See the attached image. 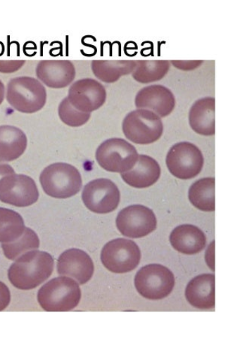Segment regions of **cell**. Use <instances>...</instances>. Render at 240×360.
<instances>
[{
  "label": "cell",
  "mask_w": 240,
  "mask_h": 360,
  "mask_svg": "<svg viewBox=\"0 0 240 360\" xmlns=\"http://www.w3.org/2000/svg\"><path fill=\"white\" fill-rule=\"evenodd\" d=\"M8 269L12 285L19 290L35 289L51 276L54 261L51 255L32 250L20 256Z\"/></svg>",
  "instance_id": "obj_1"
},
{
  "label": "cell",
  "mask_w": 240,
  "mask_h": 360,
  "mask_svg": "<svg viewBox=\"0 0 240 360\" xmlns=\"http://www.w3.org/2000/svg\"><path fill=\"white\" fill-rule=\"evenodd\" d=\"M82 292L78 282L68 277L53 278L38 292L40 307L46 311H70L78 307Z\"/></svg>",
  "instance_id": "obj_2"
},
{
  "label": "cell",
  "mask_w": 240,
  "mask_h": 360,
  "mask_svg": "<svg viewBox=\"0 0 240 360\" xmlns=\"http://www.w3.org/2000/svg\"><path fill=\"white\" fill-rule=\"evenodd\" d=\"M6 99L15 110L25 114H34L45 106L47 92L45 86L38 79L20 76L8 83Z\"/></svg>",
  "instance_id": "obj_3"
},
{
  "label": "cell",
  "mask_w": 240,
  "mask_h": 360,
  "mask_svg": "<svg viewBox=\"0 0 240 360\" xmlns=\"http://www.w3.org/2000/svg\"><path fill=\"white\" fill-rule=\"evenodd\" d=\"M40 183L45 193L56 199H68L77 194L82 187L80 171L65 162L53 163L42 172Z\"/></svg>",
  "instance_id": "obj_4"
},
{
  "label": "cell",
  "mask_w": 240,
  "mask_h": 360,
  "mask_svg": "<svg viewBox=\"0 0 240 360\" xmlns=\"http://www.w3.org/2000/svg\"><path fill=\"white\" fill-rule=\"evenodd\" d=\"M122 129L125 137L132 143L150 145L160 139L163 125L156 113L147 109H137L125 117Z\"/></svg>",
  "instance_id": "obj_5"
},
{
  "label": "cell",
  "mask_w": 240,
  "mask_h": 360,
  "mask_svg": "<svg viewBox=\"0 0 240 360\" xmlns=\"http://www.w3.org/2000/svg\"><path fill=\"white\" fill-rule=\"evenodd\" d=\"M139 158L136 148L123 139H109L98 147L96 160L108 172L125 173L132 169Z\"/></svg>",
  "instance_id": "obj_6"
},
{
  "label": "cell",
  "mask_w": 240,
  "mask_h": 360,
  "mask_svg": "<svg viewBox=\"0 0 240 360\" xmlns=\"http://www.w3.org/2000/svg\"><path fill=\"white\" fill-rule=\"evenodd\" d=\"M134 283L141 297L151 300H159L170 295L175 286V277L168 268L159 264H151L139 269Z\"/></svg>",
  "instance_id": "obj_7"
},
{
  "label": "cell",
  "mask_w": 240,
  "mask_h": 360,
  "mask_svg": "<svg viewBox=\"0 0 240 360\" xmlns=\"http://www.w3.org/2000/svg\"><path fill=\"white\" fill-rule=\"evenodd\" d=\"M166 162L173 176L188 180L198 176L204 165V158L198 147L182 141L170 149Z\"/></svg>",
  "instance_id": "obj_8"
},
{
  "label": "cell",
  "mask_w": 240,
  "mask_h": 360,
  "mask_svg": "<svg viewBox=\"0 0 240 360\" xmlns=\"http://www.w3.org/2000/svg\"><path fill=\"white\" fill-rule=\"evenodd\" d=\"M141 252L138 245L131 240L117 238L103 248L101 261L103 266L114 274H127L139 264Z\"/></svg>",
  "instance_id": "obj_9"
},
{
  "label": "cell",
  "mask_w": 240,
  "mask_h": 360,
  "mask_svg": "<svg viewBox=\"0 0 240 360\" xmlns=\"http://www.w3.org/2000/svg\"><path fill=\"white\" fill-rule=\"evenodd\" d=\"M116 226L123 236L139 238L156 230L157 218L148 207L134 205L127 207L118 213Z\"/></svg>",
  "instance_id": "obj_10"
},
{
  "label": "cell",
  "mask_w": 240,
  "mask_h": 360,
  "mask_svg": "<svg viewBox=\"0 0 240 360\" xmlns=\"http://www.w3.org/2000/svg\"><path fill=\"white\" fill-rule=\"evenodd\" d=\"M121 200L116 184L107 179L94 180L85 185L82 200L90 211L96 214H108L115 211Z\"/></svg>",
  "instance_id": "obj_11"
},
{
  "label": "cell",
  "mask_w": 240,
  "mask_h": 360,
  "mask_svg": "<svg viewBox=\"0 0 240 360\" xmlns=\"http://www.w3.org/2000/svg\"><path fill=\"white\" fill-rule=\"evenodd\" d=\"M37 184L25 174H10L0 180V201L16 207H27L38 201Z\"/></svg>",
  "instance_id": "obj_12"
},
{
  "label": "cell",
  "mask_w": 240,
  "mask_h": 360,
  "mask_svg": "<svg viewBox=\"0 0 240 360\" xmlns=\"http://www.w3.org/2000/svg\"><path fill=\"white\" fill-rule=\"evenodd\" d=\"M68 98L79 111L91 113L104 105L106 91L101 82L93 79H83L71 84Z\"/></svg>",
  "instance_id": "obj_13"
},
{
  "label": "cell",
  "mask_w": 240,
  "mask_h": 360,
  "mask_svg": "<svg viewBox=\"0 0 240 360\" xmlns=\"http://www.w3.org/2000/svg\"><path fill=\"white\" fill-rule=\"evenodd\" d=\"M94 271L92 259L80 249L72 248L65 250L58 261V274L71 277L81 285L91 279Z\"/></svg>",
  "instance_id": "obj_14"
},
{
  "label": "cell",
  "mask_w": 240,
  "mask_h": 360,
  "mask_svg": "<svg viewBox=\"0 0 240 360\" xmlns=\"http://www.w3.org/2000/svg\"><path fill=\"white\" fill-rule=\"evenodd\" d=\"M135 104L138 109H147L160 117H165L174 110L176 99L168 87L154 84L145 86L138 92Z\"/></svg>",
  "instance_id": "obj_15"
},
{
  "label": "cell",
  "mask_w": 240,
  "mask_h": 360,
  "mask_svg": "<svg viewBox=\"0 0 240 360\" xmlns=\"http://www.w3.org/2000/svg\"><path fill=\"white\" fill-rule=\"evenodd\" d=\"M38 80L53 89H64L75 78L74 64L68 60H44L37 67Z\"/></svg>",
  "instance_id": "obj_16"
},
{
  "label": "cell",
  "mask_w": 240,
  "mask_h": 360,
  "mask_svg": "<svg viewBox=\"0 0 240 360\" xmlns=\"http://www.w3.org/2000/svg\"><path fill=\"white\" fill-rule=\"evenodd\" d=\"M185 297L193 307L210 309L215 304V278L203 274L192 279L185 289Z\"/></svg>",
  "instance_id": "obj_17"
},
{
  "label": "cell",
  "mask_w": 240,
  "mask_h": 360,
  "mask_svg": "<svg viewBox=\"0 0 240 360\" xmlns=\"http://www.w3.org/2000/svg\"><path fill=\"white\" fill-rule=\"evenodd\" d=\"M160 176L158 162L148 155H139L135 166L122 173V178L130 186L135 188H146L152 186Z\"/></svg>",
  "instance_id": "obj_18"
},
{
  "label": "cell",
  "mask_w": 240,
  "mask_h": 360,
  "mask_svg": "<svg viewBox=\"0 0 240 360\" xmlns=\"http://www.w3.org/2000/svg\"><path fill=\"white\" fill-rule=\"evenodd\" d=\"M170 241L178 252L193 255L201 252L205 248L206 237L198 227L184 224L174 229L170 234Z\"/></svg>",
  "instance_id": "obj_19"
},
{
  "label": "cell",
  "mask_w": 240,
  "mask_h": 360,
  "mask_svg": "<svg viewBox=\"0 0 240 360\" xmlns=\"http://www.w3.org/2000/svg\"><path fill=\"white\" fill-rule=\"evenodd\" d=\"M215 99L205 97L192 105L189 112V124L195 133L210 136L215 134Z\"/></svg>",
  "instance_id": "obj_20"
},
{
  "label": "cell",
  "mask_w": 240,
  "mask_h": 360,
  "mask_svg": "<svg viewBox=\"0 0 240 360\" xmlns=\"http://www.w3.org/2000/svg\"><path fill=\"white\" fill-rule=\"evenodd\" d=\"M27 147V138L23 131L13 126H0V162L18 159Z\"/></svg>",
  "instance_id": "obj_21"
},
{
  "label": "cell",
  "mask_w": 240,
  "mask_h": 360,
  "mask_svg": "<svg viewBox=\"0 0 240 360\" xmlns=\"http://www.w3.org/2000/svg\"><path fill=\"white\" fill-rule=\"evenodd\" d=\"M137 65V60H94L91 69L96 79L103 82L115 83L122 76L132 74Z\"/></svg>",
  "instance_id": "obj_22"
},
{
  "label": "cell",
  "mask_w": 240,
  "mask_h": 360,
  "mask_svg": "<svg viewBox=\"0 0 240 360\" xmlns=\"http://www.w3.org/2000/svg\"><path fill=\"white\" fill-rule=\"evenodd\" d=\"M214 178L202 179L192 184L189 193L191 204L203 212H214L215 210Z\"/></svg>",
  "instance_id": "obj_23"
},
{
  "label": "cell",
  "mask_w": 240,
  "mask_h": 360,
  "mask_svg": "<svg viewBox=\"0 0 240 360\" xmlns=\"http://www.w3.org/2000/svg\"><path fill=\"white\" fill-rule=\"evenodd\" d=\"M23 218L18 212L0 208V243H10L15 241L25 230Z\"/></svg>",
  "instance_id": "obj_24"
},
{
  "label": "cell",
  "mask_w": 240,
  "mask_h": 360,
  "mask_svg": "<svg viewBox=\"0 0 240 360\" xmlns=\"http://www.w3.org/2000/svg\"><path fill=\"white\" fill-rule=\"evenodd\" d=\"M137 65L132 73L135 81L150 84L165 78L170 70L168 60H137Z\"/></svg>",
  "instance_id": "obj_25"
},
{
  "label": "cell",
  "mask_w": 240,
  "mask_h": 360,
  "mask_svg": "<svg viewBox=\"0 0 240 360\" xmlns=\"http://www.w3.org/2000/svg\"><path fill=\"white\" fill-rule=\"evenodd\" d=\"M39 238L30 228H25L23 235L15 241L3 243L2 248L5 256L11 260H15L22 255L39 248Z\"/></svg>",
  "instance_id": "obj_26"
},
{
  "label": "cell",
  "mask_w": 240,
  "mask_h": 360,
  "mask_svg": "<svg viewBox=\"0 0 240 360\" xmlns=\"http://www.w3.org/2000/svg\"><path fill=\"white\" fill-rule=\"evenodd\" d=\"M58 114L62 122L72 127H82L91 118V113L79 111L71 105L68 97L60 103Z\"/></svg>",
  "instance_id": "obj_27"
},
{
  "label": "cell",
  "mask_w": 240,
  "mask_h": 360,
  "mask_svg": "<svg viewBox=\"0 0 240 360\" xmlns=\"http://www.w3.org/2000/svg\"><path fill=\"white\" fill-rule=\"evenodd\" d=\"M25 63L26 61L23 60H0V72L13 73L23 68Z\"/></svg>",
  "instance_id": "obj_28"
},
{
  "label": "cell",
  "mask_w": 240,
  "mask_h": 360,
  "mask_svg": "<svg viewBox=\"0 0 240 360\" xmlns=\"http://www.w3.org/2000/svg\"><path fill=\"white\" fill-rule=\"evenodd\" d=\"M203 60H172L174 68L183 71H191L201 67Z\"/></svg>",
  "instance_id": "obj_29"
},
{
  "label": "cell",
  "mask_w": 240,
  "mask_h": 360,
  "mask_svg": "<svg viewBox=\"0 0 240 360\" xmlns=\"http://www.w3.org/2000/svg\"><path fill=\"white\" fill-rule=\"evenodd\" d=\"M11 301V293L4 283L0 281V311H4Z\"/></svg>",
  "instance_id": "obj_30"
},
{
  "label": "cell",
  "mask_w": 240,
  "mask_h": 360,
  "mask_svg": "<svg viewBox=\"0 0 240 360\" xmlns=\"http://www.w3.org/2000/svg\"><path fill=\"white\" fill-rule=\"evenodd\" d=\"M15 174L14 169L6 163L0 162V180L10 174Z\"/></svg>",
  "instance_id": "obj_31"
},
{
  "label": "cell",
  "mask_w": 240,
  "mask_h": 360,
  "mask_svg": "<svg viewBox=\"0 0 240 360\" xmlns=\"http://www.w3.org/2000/svg\"><path fill=\"white\" fill-rule=\"evenodd\" d=\"M6 89L5 85L1 80H0V105H1L5 99Z\"/></svg>",
  "instance_id": "obj_32"
}]
</instances>
